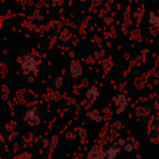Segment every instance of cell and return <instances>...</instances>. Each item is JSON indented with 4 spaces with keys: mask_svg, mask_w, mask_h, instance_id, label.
<instances>
[{
    "mask_svg": "<svg viewBox=\"0 0 159 159\" xmlns=\"http://www.w3.org/2000/svg\"><path fill=\"white\" fill-rule=\"evenodd\" d=\"M149 22H150V25H152L153 29L159 30V15L150 14V16H149Z\"/></svg>",
    "mask_w": 159,
    "mask_h": 159,
    "instance_id": "1",
    "label": "cell"
},
{
    "mask_svg": "<svg viewBox=\"0 0 159 159\" xmlns=\"http://www.w3.org/2000/svg\"><path fill=\"white\" fill-rule=\"evenodd\" d=\"M96 94H97L96 88H91V91H88V96H96Z\"/></svg>",
    "mask_w": 159,
    "mask_h": 159,
    "instance_id": "2",
    "label": "cell"
}]
</instances>
